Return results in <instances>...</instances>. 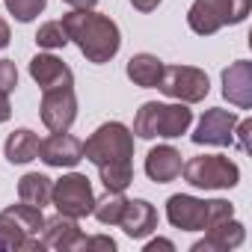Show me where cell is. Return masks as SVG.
<instances>
[{
  "label": "cell",
  "mask_w": 252,
  "mask_h": 252,
  "mask_svg": "<svg viewBox=\"0 0 252 252\" xmlns=\"http://www.w3.org/2000/svg\"><path fill=\"white\" fill-rule=\"evenodd\" d=\"M131 6L140 9V12H155L160 6V0H131Z\"/></svg>",
  "instance_id": "obj_29"
},
{
  "label": "cell",
  "mask_w": 252,
  "mask_h": 252,
  "mask_svg": "<svg viewBox=\"0 0 252 252\" xmlns=\"http://www.w3.org/2000/svg\"><path fill=\"white\" fill-rule=\"evenodd\" d=\"M222 95L228 104L246 110L252 107V63L237 60L222 71Z\"/></svg>",
  "instance_id": "obj_14"
},
{
  "label": "cell",
  "mask_w": 252,
  "mask_h": 252,
  "mask_svg": "<svg viewBox=\"0 0 252 252\" xmlns=\"http://www.w3.org/2000/svg\"><path fill=\"white\" fill-rule=\"evenodd\" d=\"M42 240H45V249L77 252V249H83L86 234L80 231V225H77V220H74V217L57 214V217L45 220V225H42Z\"/></svg>",
  "instance_id": "obj_13"
},
{
  "label": "cell",
  "mask_w": 252,
  "mask_h": 252,
  "mask_svg": "<svg viewBox=\"0 0 252 252\" xmlns=\"http://www.w3.org/2000/svg\"><path fill=\"white\" fill-rule=\"evenodd\" d=\"M228 217H234V205H228L225 199L205 202V199L178 193V196H169V202H166V220L181 231H208L211 225H217Z\"/></svg>",
  "instance_id": "obj_4"
},
{
  "label": "cell",
  "mask_w": 252,
  "mask_h": 252,
  "mask_svg": "<svg viewBox=\"0 0 252 252\" xmlns=\"http://www.w3.org/2000/svg\"><path fill=\"white\" fill-rule=\"evenodd\" d=\"M3 155H6L9 163H30V160L39 158V137L30 128H18L6 137Z\"/></svg>",
  "instance_id": "obj_19"
},
{
  "label": "cell",
  "mask_w": 252,
  "mask_h": 252,
  "mask_svg": "<svg viewBox=\"0 0 252 252\" xmlns=\"http://www.w3.org/2000/svg\"><path fill=\"white\" fill-rule=\"evenodd\" d=\"M18 86V68L12 60H0V92H12Z\"/></svg>",
  "instance_id": "obj_25"
},
{
  "label": "cell",
  "mask_w": 252,
  "mask_h": 252,
  "mask_svg": "<svg viewBox=\"0 0 252 252\" xmlns=\"http://www.w3.org/2000/svg\"><path fill=\"white\" fill-rule=\"evenodd\" d=\"M39 158L48 166H77L83 160V143L68 131H51L48 140H39Z\"/></svg>",
  "instance_id": "obj_12"
},
{
  "label": "cell",
  "mask_w": 252,
  "mask_h": 252,
  "mask_svg": "<svg viewBox=\"0 0 252 252\" xmlns=\"http://www.w3.org/2000/svg\"><path fill=\"white\" fill-rule=\"evenodd\" d=\"M9 39H12V33H9V24H6V18L0 15V51H3L6 45H9Z\"/></svg>",
  "instance_id": "obj_31"
},
{
  "label": "cell",
  "mask_w": 252,
  "mask_h": 252,
  "mask_svg": "<svg viewBox=\"0 0 252 252\" xmlns=\"http://www.w3.org/2000/svg\"><path fill=\"white\" fill-rule=\"evenodd\" d=\"M252 9V0H193L187 12V24L199 36H214L225 24L246 21Z\"/></svg>",
  "instance_id": "obj_6"
},
{
  "label": "cell",
  "mask_w": 252,
  "mask_h": 252,
  "mask_svg": "<svg viewBox=\"0 0 252 252\" xmlns=\"http://www.w3.org/2000/svg\"><path fill=\"white\" fill-rule=\"evenodd\" d=\"M63 27H65L68 42H74L80 48V54L95 65L110 63L122 48L116 21L95 9H74V12L63 15Z\"/></svg>",
  "instance_id": "obj_2"
},
{
  "label": "cell",
  "mask_w": 252,
  "mask_h": 252,
  "mask_svg": "<svg viewBox=\"0 0 252 252\" xmlns=\"http://www.w3.org/2000/svg\"><path fill=\"white\" fill-rule=\"evenodd\" d=\"M12 116V104H9V95L0 92V122H6Z\"/></svg>",
  "instance_id": "obj_30"
},
{
  "label": "cell",
  "mask_w": 252,
  "mask_h": 252,
  "mask_svg": "<svg viewBox=\"0 0 252 252\" xmlns=\"http://www.w3.org/2000/svg\"><path fill=\"white\" fill-rule=\"evenodd\" d=\"M51 187L54 181L42 172H27L21 181H18V199L33 205V208H45L51 202Z\"/></svg>",
  "instance_id": "obj_21"
},
{
  "label": "cell",
  "mask_w": 252,
  "mask_h": 252,
  "mask_svg": "<svg viewBox=\"0 0 252 252\" xmlns=\"http://www.w3.org/2000/svg\"><path fill=\"white\" fill-rule=\"evenodd\" d=\"M74 83H60L51 89H42V122L48 131H68L77 119V95L71 89Z\"/></svg>",
  "instance_id": "obj_10"
},
{
  "label": "cell",
  "mask_w": 252,
  "mask_h": 252,
  "mask_svg": "<svg viewBox=\"0 0 252 252\" xmlns=\"http://www.w3.org/2000/svg\"><path fill=\"white\" fill-rule=\"evenodd\" d=\"M45 3H48V0H6V9H9L12 18H18L21 24H27V21H33L45 9Z\"/></svg>",
  "instance_id": "obj_24"
},
{
  "label": "cell",
  "mask_w": 252,
  "mask_h": 252,
  "mask_svg": "<svg viewBox=\"0 0 252 252\" xmlns=\"http://www.w3.org/2000/svg\"><path fill=\"white\" fill-rule=\"evenodd\" d=\"M160 74H163V60H158L155 54H134L128 60V77L143 89L158 86Z\"/></svg>",
  "instance_id": "obj_20"
},
{
  "label": "cell",
  "mask_w": 252,
  "mask_h": 252,
  "mask_svg": "<svg viewBox=\"0 0 252 252\" xmlns=\"http://www.w3.org/2000/svg\"><path fill=\"white\" fill-rule=\"evenodd\" d=\"M158 249H163V252H172V249H175V243H172V240H160V237L146 243V252H158Z\"/></svg>",
  "instance_id": "obj_28"
},
{
  "label": "cell",
  "mask_w": 252,
  "mask_h": 252,
  "mask_svg": "<svg viewBox=\"0 0 252 252\" xmlns=\"http://www.w3.org/2000/svg\"><path fill=\"white\" fill-rule=\"evenodd\" d=\"M45 225L42 208H33L27 202L9 205L0 211V249L9 252H42L45 240L39 237Z\"/></svg>",
  "instance_id": "obj_3"
},
{
  "label": "cell",
  "mask_w": 252,
  "mask_h": 252,
  "mask_svg": "<svg viewBox=\"0 0 252 252\" xmlns=\"http://www.w3.org/2000/svg\"><path fill=\"white\" fill-rule=\"evenodd\" d=\"M30 77L42 86V89H51V86H60V83H74V74L71 68L54 57V54H36L30 60Z\"/></svg>",
  "instance_id": "obj_17"
},
{
  "label": "cell",
  "mask_w": 252,
  "mask_h": 252,
  "mask_svg": "<svg viewBox=\"0 0 252 252\" xmlns=\"http://www.w3.org/2000/svg\"><path fill=\"white\" fill-rule=\"evenodd\" d=\"M83 249H104V252H113V249H116V240H113V237H86Z\"/></svg>",
  "instance_id": "obj_27"
},
{
  "label": "cell",
  "mask_w": 252,
  "mask_h": 252,
  "mask_svg": "<svg viewBox=\"0 0 252 252\" xmlns=\"http://www.w3.org/2000/svg\"><path fill=\"white\" fill-rule=\"evenodd\" d=\"M249 131H252V122H249V119H243V122L234 125V134H237V146H240V152H249Z\"/></svg>",
  "instance_id": "obj_26"
},
{
  "label": "cell",
  "mask_w": 252,
  "mask_h": 252,
  "mask_svg": "<svg viewBox=\"0 0 252 252\" xmlns=\"http://www.w3.org/2000/svg\"><path fill=\"white\" fill-rule=\"evenodd\" d=\"M181 169L187 184L199 190H228L240 181L237 163L225 155H199V158H190Z\"/></svg>",
  "instance_id": "obj_7"
},
{
  "label": "cell",
  "mask_w": 252,
  "mask_h": 252,
  "mask_svg": "<svg viewBox=\"0 0 252 252\" xmlns=\"http://www.w3.org/2000/svg\"><path fill=\"white\" fill-rule=\"evenodd\" d=\"M146 175L158 184H169L181 175V152L172 146H158L146 158Z\"/></svg>",
  "instance_id": "obj_18"
},
{
  "label": "cell",
  "mask_w": 252,
  "mask_h": 252,
  "mask_svg": "<svg viewBox=\"0 0 252 252\" xmlns=\"http://www.w3.org/2000/svg\"><path fill=\"white\" fill-rule=\"evenodd\" d=\"M119 225L125 228V234L134 237V240L149 237V234L158 228V211H155V205L146 202V199H134V202L128 199V208H125Z\"/></svg>",
  "instance_id": "obj_16"
},
{
  "label": "cell",
  "mask_w": 252,
  "mask_h": 252,
  "mask_svg": "<svg viewBox=\"0 0 252 252\" xmlns=\"http://www.w3.org/2000/svg\"><path fill=\"white\" fill-rule=\"evenodd\" d=\"M125 208H128V199H125V190H107L101 199H95L92 214L101 225H119Z\"/></svg>",
  "instance_id": "obj_22"
},
{
  "label": "cell",
  "mask_w": 252,
  "mask_h": 252,
  "mask_svg": "<svg viewBox=\"0 0 252 252\" xmlns=\"http://www.w3.org/2000/svg\"><path fill=\"white\" fill-rule=\"evenodd\" d=\"M65 42H68V36H65L63 21H48V24H42L39 33H36V45H39V48H48V51H57V48H63Z\"/></svg>",
  "instance_id": "obj_23"
},
{
  "label": "cell",
  "mask_w": 252,
  "mask_h": 252,
  "mask_svg": "<svg viewBox=\"0 0 252 252\" xmlns=\"http://www.w3.org/2000/svg\"><path fill=\"white\" fill-rule=\"evenodd\" d=\"M234 125H237V116L231 110L211 107L196 125L193 143H199V146H231L234 143Z\"/></svg>",
  "instance_id": "obj_11"
},
{
  "label": "cell",
  "mask_w": 252,
  "mask_h": 252,
  "mask_svg": "<svg viewBox=\"0 0 252 252\" xmlns=\"http://www.w3.org/2000/svg\"><path fill=\"white\" fill-rule=\"evenodd\" d=\"M83 158L98 166L107 190H128L134 181V134L122 122H104L83 143Z\"/></svg>",
  "instance_id": "obj_1"
},
{
  "label": "cell",
  "mask_w": 252,
  "mask_h": 252,
  "mask_svg": "<svg viewBox=\"0 0 252 252\" xmlns=\"http://www.w3.org/2000/svg\"><path fill=\"white\" fill-rule=\"evenodd\" d=\"M243 237H246V228H243L234 217H228V220L211 225V228L205 231V237L193 243V252H228V249L240 246Z\"/></svg>",
  "instance_id": "obj_15"
},
{
  "label": "cell",
  "mask_w": 252,
  "mask_h": 252,
  "mask_svg": "<svg viewBox=\"0 0 252 252\" xmlns=\"http://www.w3.org/2000/svg\"><path fill=\"white\" fill-rule=\"evenodd\" d=\"M51 205L57 208V214H65V217H74V220L89 217L92 205H95L89 178L80 175V172H68L60 181H54V187H51Z\"/></svg>",
  "instance_id": "obj_9"
},
{
  "label": "cell",
  "mask_w": 252,
  "mask_h": 252,
  "mask_svg": "<svg viewBox=\"0 0 252 252\" xmlns=\"http://www.w3.org/2000/svg\"><path fill=\"white\" fill-rule=\"evenodd\" d=\"M158 89L181 104H199L211 92V80L196 65H163Z\"/></svg>",
  "instance_id": "obj_8"
},
{
  "label": "cell",
  "mask_w": 252,
  "mask_h": 252,
  "mask_svg": "<svg viewBox=\"0 0 252 252\" xmlns=\"http://www.w3.org/2000/svg\"><path fill=\"white\" fill-rule=\"evenodd\" d=\"M63 3H68V6H74V9H92L98 0H63Z\"/></svg>",
  "instance_id": "obj_32"
},
{
  "label": "cell",
  "mask_w": 252,
  "mask_h": 252,
  "mask_svg": "<svg viewBox=\"0 0 252 252\" xmlns=\"http://www.w3.org/2000/svg\"><path fill=\"white\" fill-rule=\"evenodd\" d=\"M193 122V110H187V104H158V101H146L140 110H137V119H134V134L140 140H155V137H163V140H172V137H181L187 134Z\"/></svg>",
  "instance_id": "obj_5"
}]
</instances>
